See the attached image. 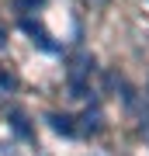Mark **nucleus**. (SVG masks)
<instances>
[{
	"mask_svg": "<svg viewBox=\"0 0 149 156\" xmlns=\"http://www.w3.org/2000/svg\"><path fill=\"white\" fill-rule=\"evenodd\" d=\"M49 125L55 132H62V135H76V125H73L69 115H49Z\"/></svg>",
	"mask_w": 149,
	"mask_h": 156,
	"instance_id": "obj_2",
	"label": "nucleus"
},
{
	"mask_svg": "<svg viewBox=\"0 0 149 156\" xmlns=\"http://www.w3.org/2000/svg\"><path fill=\"white\" fill-rule=\"evenodd\" d=\"M21 28H24L28 35H31V38L38 42L42 49H49V52H55V45L49 42V35H45V28H42V24H35V21H28V17H21Z\"/></svg>",
	"mask_w": 149,
	"mask_h": 156,
	"instance_id": "obj_1",
	"label": "nucleus"
},
{
	"mask_svg": "<svg viewBox=\"0 0 149 156\" xmlns=\"http://www.w3.org/2000/svg\"><path fill=\"white\" fill-rule=\"evenodd\" d=\"M42 0H14V7H38Z\"/></svg>",
	"mask_w": 149,
	"mask_h": 156,
	"instance_id": "obj_5",
	"label": "nucleus"
},
{
	"mask_svg": "<svg viewBox=\"0 0 149 156\" xmlns=\"http://www.w3.org/2000/svg\"><path fill=\"white\" fill-rule=\"evenodd\" d=\"M0 90H14V76L11 73H0Z\"/></svg>",
	"mask_w": 149,
	"mask_h": 156,
	"instance_id": "obj_4",
	"label": "nucleus"
},
{
	"mask_svg": "<svg viewBox=\"0 0 149 156\" xmlns=\"http://www.w3.org/2000/svg\"><path fill=\"white\" fill-rule=\"evenodd\" d=\"M11 125H14V132L21 135V139H28V135H31V128H28V122H24V115H21V111H14V115H11Z\"/></svg>",
	"mask_w": 149,
	"mask_h": 156,
	"instance_id": "obj_3",
	"label": "nucleus"
}]
</instances>
